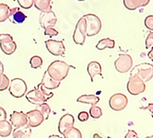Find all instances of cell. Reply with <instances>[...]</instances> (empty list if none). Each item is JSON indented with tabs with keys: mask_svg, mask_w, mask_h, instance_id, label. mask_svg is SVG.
Instances as JSON below:
<instances>
[{
	"mask_svg": "<svg viewBox=\"0 0 153 138\" xmlns=\"http://www.w3.org/2000/svg\"><path fill=\"white\" fill-rule=\"evenodd\" d=\"M75 68L72 66L68 65L67 63L64 61H60V60H56L53 63H50V66L47 68V73L48 75L56 81L61 82L62 80H64L65 77H68V73H69V69L70 68Z\"/></svg>",
	"mask_w": 153,
	"mask_h": 138,
	"instance_id": "obj_1",
	"label": "cell"
},
{
	"mask_svg": "<svg viewBox=\"0 0 153 138\" xmlns=\"http://www.w3.org/2000/svg\"><path fill=\"white\" fill-rule=\"evenodd\" d=\"M130 76H137L145 83L153 78V66L149 63H142L131 69Z\"/></svg>",
	"mask_w": 153,
	"mask_h": 138,
	"instance_id": "obj_2",
	"label": "cell"
},
{
	"mask_svg": "<svg viewBox=\"0 0 153 138\" xmlns=\"http://www.w3.org/2000/svg\"><path fill=\"white\" fill-rule=\"evenodd\" d=\"M83 17L86 21V36L92 37L97 35L102 30L100 18L94 14H87Z\"/></svg>",
	"mask_w": 153,
	"mask_h": 138,
	"instance_id": "obj_3",
	"label": "cell"
},
{
	"mask_svg": "<svg viewBox=\"0 0 153 138\" xmlns=\"http://www.w3.org/2000/svg\"><path fill=\"white\" fill-rule=\"evenodd\" d=\"M27 84L21 78H13L10 80L8 91L9 94L15 99H20L27 93Z\"/></svg>",
	"mask_w": 153,
	"mask_h": 138,
	"instance_id": "obj_4",
	"label": "cell"
},
{
	"mask_svg": "<svg viewBox=\"0 0 153 138\" xmlns=\"http://www.w3.org/2000/svg\"><path fill=\"white\" fill-rule=\"evenodd\" d=\"M126 89L131 95L137 96L146 90V84L137 76H130L126 84Z\"/></svg>",
	"mask_w": 153,
	"mask_h": 138,
	"instance_id": "obj_5",
	"label": "cell"
},
{
	"mask_svg": "<svg viewBox=\"0 0 153 138\" xmlns=\"http://www.w3.org/2000/svg\"><path fill=\"white\" fill-rule=\"evenodd\" d=\"M114 67L117 72L125 74L133 67V59L127 54H121L114 61Z\"/></svg>",
	"mask_w": 153,
	"mask_h": 138,
	"instance_id": "obj_6",
	"label": "cell"
},
{
	"mask_svg": "<svg viewBox=\"0 0 153 138\" xmlns=\"http://www.w3.org/2000/svg\"><path fill=\"white\" fill-rule=\"evenodd\" d=\"M128 104V99L125 94L122 93H116L109 100V106L113 111H121L126 108Z\"/></svg>",
	"mask_w": 153,
	"mask_h": 138,
	"instance_id": "obj_7",
	"label": "cell"
},
{
	"mask_svg": "<svg viewBox=\"0 0 153 138\" xmlns=\"http://www.w3.org/2000/svg\"><path fill=\"white\" fill-rule=\"evenodd\" d=\"M86 40V21L84 17L80 18L78 23L76 25L74 33H73V41L76 44L83 45Z\"/></svg>",
	"mask_w": 153,
	"mask_h": 138,
	"instance_id": "obj_8",
	"label": "cell"
},
{
	"mask_svg": "<svg viewBox=\"0 0 153 138\" xmlns=\"http://www.w3.org/2000/svg\"><path fill=\"white\" fill-rule=\"evenodd\" d=\"M45 47L51 55L54 56H64L65 52V47L62 41L47 40L45 41Z\"/></svg>",
	"mask_w": 153,
	"mask_h": 138,
	"instance_id": "obj_9",
	"label": "cell"
},
{
	"mask_svg": "<svg viewBox=\"0 0 153 138\" xmlns=\"http://www.w3.org/2000/svg\"><path fill=\"white\" fill-rule=\"evenodd\" d=\"M56 16L53 10L49 12H41L39 15V23L45 30L47 28H53L56 24Z\"/></svg>",
	"mask_w": 153,
	"mask_h": 138,
	"instance_id": "obj_10",
	"label": "cell"
},
{
	"mask_svg": "<svg viewBox=\"0 0 153 138\" xmlns=\"http://www.w3.org/2000/svg\"><path fill=\"white\" fill-rule=\"evenodd\" d=\"M75 124V118L70 113H67L63 115L58 123V132L63 135L68 130L74 127Z\"/></svg>",
	"mask_w": 153,
	"mask_h": 138,
	"instance_id": "obj_11",
	"label": "cell"
},
{
	"mask_svg": "<svg viewBox=\"0 0 153 138\" xmlns=\"http://www.w3.org/2000/svg\"><path fill=\"white\" fill-rule=\"evenodd\" d=\"M26 99L27 100L31 103V104H34L36 106L41 105L42 103H45L48 100L43 96V95L41 93V91L35 87L33 89H31L30 91L26 93Z\"/></svg>",
	"mask_w": 153,
	"mask_h": 138,
	"instance_id": "obj_12",
	"label": "cell"
},
{
	"mask_svg": "<svg viewBox=\"0 0 153 138\" xmlns=\"http://www.w3.org/2000/svg\"><path fill=\"white\" fill-rule=\"evenodd\" d=\"M9 123L15 128H19V127H22L28 124L27 120V115L23 111H13L10 114V119Z\"/></svg>",
	"mask_w": 153,
	"mask_h": 138,
	"instance_id": "obj_13",
	"label": "cell"
},
{
	"mask_svg": "<svg viewBox=\"0 0 153 138\" xmlns=\"http://www.w3.org/2000/svg\"><path fill=\"white\" fill-rule=\"evenodd\" d=\"M26 115H27V120H28V125L30 127H31V128H35V127L40 126L43 122H45V119H43L42 115L36 109L28 111L26 113Z\"/></svg>",
	"mask_w": 153,
	"mask_h": 138,
	"instance_id": "obj_14",
	"label": "cell"
},
{
	"mask_svg": "<svg viewBox=\"0 0 153 138\" xmlns=\"http://www.w3.org/2000/svg\"><path fill=\"white\" fill-rule=\"evenodd\" d=\"M27 18V16L21 11L19 7H13L10 8L8 19L11 21L13 24H21L23 23L25 19Z\"/></svg>",
	"mask_w": 153,
	"mask_h": 138,
	"instance_id": "obj_15",
	"label": "cell"
},
{
	"mask_svg": "<svg viewBox=\"0 0 153 138\" xmlns=\"http://www.w3.org/2000/svg\"><path fill=\"white\" fill-rule=\"evenodd\" d=\"M87 72L89 74L91 82L94 81V77L97 76H100L102 78H103L102 74V66H101V63L97 61H92L87 66Z\"/></svg>",
	"mask_w": 153,
	"mask_h": 138,
	"instance_id": "obj_16",
	"label": "cell"
},
{
	"mask_svg": "<svg viewBox=\"0 0 153 138\" xmlns=\"http://www.w3.org/2000/svg\"><path fill=\"white\" fill-rule=\"evenodd\" d=\"M40 84L43 88H45L48 90H53V89H58L60 87L61 82L53 80L48 75L47 71H45V73H43V76H42V81H41Z\"/></svg>",
	"mask_w": 153,
	"mask_h": 138,
	"instance_id": "obj_17",
	"label": "cell"
},
{
	"mask_svg": "<svg viewBox=\"0 0 153 138\" xmlns=\"http://www.w3.org/2000/svg\"><path fill=\"white\" fill-rule=\"evenodd\" d=\"M31 134V127H30L28 124L22 127H19V128H15L12 131L13 138H30Z\"/></svg>",
	"mask_w": 153,
	"mask_h": 138,
	"instance_id": "obj_18",
	"label": "cell"
},
{
	"mask_svg": "<svg viewBox=\"0 0 153 138\" xmlns=\"http://www.w3.org/2000/svg\"><path fill=\"white\" fill-rule=\"evenodd\" d=\"M52 3L53 0H34L33 5L41 12H49L52 11Z\"/></svg>",
	"mask_w": 153,
	"mask_h": 138,
	"instance_id": "obj_19",
	"label": "cell"
},
{
	"mask_svg": "<svg viewBox=\"0 0 153 138\" xmlns=\"http://www.w3.org/2000/svg\"><path fill=\"white\" fill-rule=\"evenodd\" d=\"M76 101L79 103H84V104H89L91 106H95L99 103L100 98L96 96V95H81L78 99Z\"/></svg>",
	"mask_w": 153,
	"mask_h": 138,
	"instance_id": "obj_20",
	"label": "cell"
},
{
	"mask_svg": "<svg viewBox=\"0 0 153 138\" xmlns=\"http://www.w3.org/2000/svg\"><path fill=\"white\" fill-rule=\"evenodd\" d=\"M0 49L7 55H11L17 50L16 41H7V42H0Z\"/></svg>",
	"mask_w": 153,
	"mask_h": 138,
	"instance_id": "obj_21",
	"label": "cell"
},
{
	"mask_svg": "<svg viewBox=\"0 0 153 138\" xmlns=\"http://www.w3.org/2000/svg\"><path fill=\"white\" fill-rule=\"evenodd\" d=\"M13 126L8 121H1L0 122V136L5 138L9 136L12 134Z\"/></svg>",
	"mask_w": 153,
	"mask_h": 138,
	"instance_id": "obj_22",
	"label": "cell"
},
{
	"mask_svg": "<svg viewBox=\"0 0 153 138\" xmlns=\"http://www.w3.org/2000/svg\"><path fill=\"white\" fill-rule=\"evenodd\" d=\"M115 46V41L114 40L111 38H104L99 41V42L96 44V48L98 50H104V49H114Z\"/></svg>",
	"mask_w": 153,
	"mask_h": 138,
	"instance_id": "obj_23",
	"label": "cell"
},
{
	"mask_svg": "<svg viewBox=\"0 0 153 138\" xmlns=\"http://www.w3.org/2000/svg\"><path fill=\"white\" fill-rule=\"evenodd\" d=\"M143 0H124V5L128 10H136L143 7Z\"/></svg>",
	"mask_w": 153,
	"mask_h": 138,
	"instance_id": "obj_24",
	"label": "cell"
},
{
	"mask_svg": "<svg viewBox=\"0 0 153 138\" xmlns=\"http://www.w3.org/2000/svg\"><path fill=\"white\" fill-rule=\"evenodd\" d=\"M36 110L41 112V114L42 115V117H43V119H45V121L48 120L50 113H51V108L46 102L42 103L41 105H38L36 107Z\"/></svg>",
	"mask_w": 153,
	"mask_h": 138,
	"instance_id": "obj_25",
	"label": "cell"
},
{
	"mask_svg": "<svg viewBox=\"0 0 153 138\" xmlns=\"http://www.w3.org/2000/svg\"><path fill=\"white\" fill-rule=\"evenodd\" d=\"M10 7L7 4H0V23L4 22L8 18Z\"/></svg>",
	"mask_w": 153,
	"mask_h": 138,
	"instance_id": "obj_26",
	"label": "cell"
},
{
	"mask_svg": "<svg viewBox=\"0 0 153 138\" xmlns=\"http://www.w3.org/2000/svg\"><path fill=\"white\" fill-rule=\"evenodd\" d=\"M63 135L64 138H82L81 132L78 128H75V127H72L71 129L68 130Z\"/></svg>",
	"mask_w": 153,
	"mask_h": 138,
	"instance_id": "obj_27",
	"label": "cell"
},
{
	"mask_svg": "<svg viewBox=\"0 0 153 138\" xmlns=\"http://www.w3.org/2000/svg\"><path fill=\"white\" fill-rule=\"evenodd\" d=\"M89 115L91 116V118L97 120V119H100L102 116V111L100 107H98V106H91V109H90V112H89Z\"/></svg>",
	"mask_w": 153,
	"mask_h": 138,
	"instance_id": "obj_28",
	"label": "cell"
},
{
	"mask_svg": "<svg viewBox=\"0 0 153 138\" xmlns=\"http://www.w3.org/2000/svg\"><path fill=\"white\" fill-rule=\"evenodd\" d=\"M30 67L32 69H38V68L42 67V57H40L38 55L32 56L30 59Z\"/></svg>",
	"mask_w": 153,
	"mask_h": 138,
	"instance_id": "obj_29",
	"label": "cell"
},
{
	"mask_svg": "<svg viewBox=\"0 0 153 138\" xmlns=\"http://www.w3.org/2000/svg\"><path fill=\"white\" fill-rule=\"evenodd\" d=\"M9 83H10V80L5 74L2 76H0V91H5L6 89H7L9 87Z\"/></svg>",
	"mask_w": 153,
	"mask_h": 138,
	"instance_id": "obj_30",
	"label": "cell"
},
{
	"mask_svg": "<svg viewBox=\"0 0 153 138\" xmlns=\"http://www.w3.org/2000/svg\"><path fill=\"white\" fill-rule=\"evenodd\" d=\"M36 88L41 91V93L45 96L48 100L51 99V98H53V91H51V90H48V89H46L45 88H43L41 84H38V86H36Z\"/></svg>",
	"mask_w": 153,
	"mask_h": 138,
	"instance_id": "obj_31",
	"label": "cell"
},
{
	"mask_svg": "<svg viewBox=\"0 0 153 138\" xmlns=\"http://www.w3.org/2000/svg\"><path fill=\"white\" fill-rule=\"evenodd\" d=\"M20 7L24 9H29L33 6L34 0H17Z\"/></svg>",
	"mask_w": 153,
	"mask_h": 138,
	"instance_id": "obj_32",
	"label": "cell"
},
{
	"mask_svg": "<svg viewBox=\"0 0 153 138\" xmlns=\"http://www.w3.org/2000/svg\"><path fill=\"white\" fill-rule=\"evenodd\" d=\"M145 26L148 30L153 31V15H149L145 18Z\"/></svg>",
	"mask_w": 153,
	"mask_h": 138,
	"instance_id": "obj_33",
	"label": "cell"
},
{
	"mask_svg": "<svg viewBox=\"0 0 153 138\" xmlns=\"http://www.w3.org/2000/svg\"><path fill=\"white\" fill-rule=\"evenodd\" d=\"M146 48H153V31H150V32L148 34L147 38H146Z\"/></svg>",
	"mask_w": 153,
	"mask_h": 138,
	"instance_id": "obj_34",
	"label": "cell"
},
{
	"mask_svg": "<svg viewBox=\"0 0 153 138\" xmlns=\"http://www.w3.org/2000/svg\"><path fill=\"white\" fill-rule=\"evenodd\" d=\"M45 35L49 36V37H54L58 35V31L54 28H47L45 30Z\"/></svg>",
	"mask_w": 153,
	"mask_h": 138,
	"instance_id": "obj_35",
	"label": "cell"
},
{
	"mask_svg": "<svg viewBox=\"0 0 153 138\" xmlns=\"http://www.w3.org/2000/svg\"><path fill=\"white\" fill-rule=\"evenodd\" d=\"M90 118V115H89V112L87 111H80L78 115V119L81 122V123H85L89 120Z\"/></svg>",
	"mask_w": 153,
	"mask_h": 138,
	"instance_id": "obj_36",
	"label": "cell"
},
{
	"mask_svg": "<svg viewBox=\"0 0 153 138\" xmlns=\"http://www.w3.org/2000/svg\"><path fill=\"white\" fill-rule=\"evenodd\" d=\"M12 41L14 40H13V37L10 34H7V33L0 34V42H7V41Z\"/></svg>",
	"mask_w": 153,
	"mask_h": 138,
	"instance_id": "obj_37",
	"label": "cell"
},
{
	"mask_svg": "<svg viewBox=\"0 0 153 138\" xmlns=\"http://www.w3.org/2000/svg\"><path fill=\"white\" fill-rule=\"evenodd\" d=\"M125 138H138V135L136 131L134 130H128L126 134L125 135Z\"/></svg>",
	"mask_w": 153,
	"mask_h": 138,
	"instance_id": "obj_38",
	"label": "cell"
},
{
	"mask_svg": "<svg viewBox=\"0 0 153 138\" xmlns=\"http://www.w3.org/2000/svg\"><path fill=\"white\" fill-rule=\"evenodd\" d=\"M7 117V111H5L4 108L0 107V122H1V121H6Z\"/></svg>",
	"mask_w": 153,
	"mask_h": 138,
	"instance_id": "obj_39",
	"label": "cell"
},
{
	"mask_svg": "<svg viewBox=\"0 0 153 138\" xmlns=\"http://www.w3.org/2000/svg\"><path fill=\"white\" fill-rule=\"evenodd\" d=\"M142 110H147L150 112L151 116L153 117V103H149V105H147L146 107H143L142 108Z\"/></svg>",
	"mask_w": 153,
	"mask_h": 138,
	"instance_id": "obj_40",
	"label": "cell"
},
{
	"mask_svg": "<svg viewBox=\"0 0 153 138\" xmlns=\"http://www.w3.org/2000/svg\"><path fill=\"white\" fill-rule=\"evenodd\" d=\"M4 75V65L3 63L0 61V76Z\"/></svg>",
	"mask_w": 153,
	"mask_h": 138,
	"instance_id": "obj_41",
	"label": "cell"
},
{
	"mask_svg": "<svg viewBox=\"0 0 153 138\" xmlns=\"http://www.w3.org/2000/svg\"><path fill=\"white\" fill-rule=\"evenodd\" d=\"M148 56H149V58L153 62V48L149 52V54H148Z\"/></svg>",
	"mask_w": 153,
	"mask_h": 138,
	"instance_id": "obj_42",
	"label": "cell"
},
{
	"mask_svg": "<svg viewBox=\"0 0 153 138\" xmlns=\"http://www.w3.org/2000/svg\"><path fill=\"white\" fill-rule=\"evenodd\" d=\"M48 138H63V137H61L60 135H56V134H52V135H49Z\"/></svg>",
	"mask_w": 153,
	"mask_h": 138,
	"instance_id": "obj_43",
	"label": "cell"
},
{
	"mask_svg": "<svg viewBox=\"0 0 153 138\" xmlns=\"http://www.w3.org/2000/svg\"><path fill=\"white\" fill-rule=\"evenodd\" d=\"M143 7H145V6H147V5H149V3L150 2V0H143Z\"/></svg>",
	"mask_w": 153,
	"mask_h": 138,
	"instance_id": "obj_44",
	"label": "cell"
},
{
	"mask_svg": "<svg viewBox=\"0 0 153 138\" xmlns=\"http://www.w3.org/2000/svg\"><path fill=\"white\" fill-rule=\"evenodd\" d=\"M92 138H102V136H101V135H100L99 134H93V137H92Z\"/></svg>",
	"mask_w": 153,
	"mask_h": 138,
	"instance_id": "obj_45",
	"label": "cell"
},
{
	"mask_svg": "<svg viewBox=\"0 0 153 138\" xmlns=\"http://www.w3.org/2000/svg\"><path fill=\"white\" fill-rule=\"evenodd\" d=\"M146 138H153V135H149V136H147Z\"/></svg>",
	"mask_w": 153,
	"mask_h": 138,
	"instance_id": "obj_46",
	"label": "cell"
},
{
	"mask_svg": "<svg viewBox=\"0 0 153 138\" xmlns=\"http://www.w3.org/2000/svg\"><path fill=\"white\" fill-rule=\"evenodd\" d=\"M78 1H85V0H78Z\"/></svg>",
	"mask_w": 153,
	"mask_h": 138,
	"instance_id": "obj_47",
	"label": "cell"
},
{
	"mask_svg": "<svg viewBox=\"0 0 153 138\" xmlns=\"http://www.w3.org/2000/svg\"><path fill=\"white\" fill-rule=\"evenodd\" d=\"M107 138H112V137H110V136H108V137H107Z\"/></svg>",
	"mask_w": 153,
	"mask_h": 138,
	"instance_id": "obj_48",
	"label": "cell"
}]
</instances>
